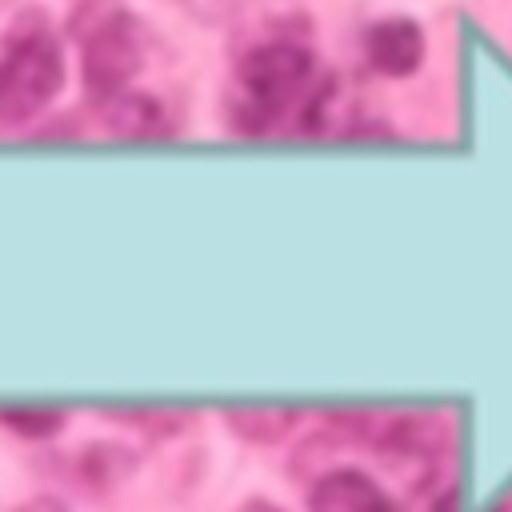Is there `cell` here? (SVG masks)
I'll use <instances>...</instances> for the list:
<instances>
[{
    "instance_id": "6da1fadb",
    "label": "cell",
    "mask_w": 512,
    "mask_h": 512,
    "mask_svg": "<svg viewBox=\"0 0 512 512\" xmlns=\"http://www.w3.org/2000/svg\"><path fill=\"white\" fill-rule=\"evenodd\" d=\"M312 64V52L292 40L252 48L240 64V120L252 132H260L296 112L308 96H320L312 92Z\"/></svg>"
},
{
    "instance_id": "5b68a950",
    "label": "cell",
    "mask_w": 512,
    "mask_h": 512,
    "mask_svg": "<svg viewBox=\"0 0 512 512\" xmlns=\"http://www.w3.org/2000/svg\"><path fill=\"white\" fill-rule=\"evenodd\" d=\"M312 512H396V504L384 496L376 480L364 472H328L308 492Z\"/></svg>"
},
{
    "instance_id": "8992f818",
    "label": "cell",
    "mask_w": 512,
    "mask_h": 512,
    "mask_svg": "<svg viewBox=\"0 0 512 512\" xmlns=\"http://www.w3.org/2000/svg\"><path fill=\"white\" fill-rule=\"evenodd\" d=\"M108 124H116V132H124V136H144V132H164L160 124V112H156V104L152 100H144V96H124V92H116V96H108Z\"/></svg>"
},
{
    "instance_id": "9c48e42d",
    "label": "cell",
    "mask_w": 512,
    "mask_h": 512,
    "mask_svg": "<svg viewBox=\"0 0 512 512\" xmlns=\"http://www.w3.org/2000/svg\"><path fill=\"white\" fill-rule=\"evenodd\" d=\"M32 512H60V508H52V504H48V508H32Z\"/></svg>"
},
{
    "instance_id": "52a82bcc",
    "label": "cell",
    "mask_w": 512,
    "mask_h": 512,
    "mask_svg": "<svg viewBox=\"0 0 512 512\" xmlns=\"http://www.w3.org/2000/svg\"><path fill=\"white\" fill-rule=\"evenodd\" d=\"M4 420L12 428H24V432H52L60 424L52 412H4Z\"/></svg>"
},
{
    "instance_id": "3957f363",
    "label": "cell",
    "mask_w": 512,
    "mask_h": 512,
    "mask_svg": "<svg viewBox=\"0 0 512 512\" xmlns=\"http://www.w3.org/2000/svg\"><path fill=\"white\" fill-rule=\"evenodd\" d=\"M140 28L132 16H108L84 40V88L100 100L116 96L140 68Z\"/></svg>"
},
{
    "instance_id": "277c9868",
    "label": "cell",
    "mask_w": 512,
    "mask_h": 512,
    "mask_svg": "<svg viewBox=\"0 0 512 512\" xmlns=\"http://www.w3.org/2000/svg\"><path fill=\"white\" fill-rule=\"evenodd\" d=\"M364 48H368L372 68L384 72V76H408L424 60L420 24L408 20V16H388V20L372 24L368 36H364Z\"/></svg>"
},
{
    "instance_id": "ba28073f",
    "label": "cell",
    "mask_w": 512,
    "mask_h": 512,
    "mask_svg": "<svg viewBox=\"0 0 512 512\" xmlns=\"http://www.w3.org/2000/svg\"><path fill=\"white\" fill-rule=\"evenodd\" d=\"M240 512H280V508H272V504H260V500H252V504H244Z\"/></svg>"
},
{
    "instance_id": "7a4b0ae2",
    "label": "cell",
    "mask_w": 512,
    "mask_h": 512,
    "mask_svg": "<svg viewBox=\"0 0 512 512\" xmlns=\"http://www.w3.org/2000/svg\"><path fill=\"white\" fill-rule=\"evenodd\" d=\"M64 80L60 48L48 32H20L0 56V120L16 124L36 116Z\"/></svg>"
}]
</instances>
